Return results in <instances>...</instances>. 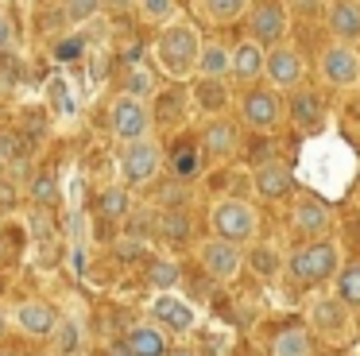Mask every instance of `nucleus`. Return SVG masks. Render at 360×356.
Segmentation results:
<instances>
[{"mask_svg":"<svg viewBox=\"0 0 360 356\" xmlns=\"http://www.w3.org/2000/svg\"><path fill=\"white\" fill-rule=\"evenodd\" d=\"M0 333H4V310H0Z\"/></svg>","mask_w":360,"mask_h":356,"instance_id":"obj_41","label":"nucleus"},{"mask_svg":"<svg viewBox=\"0 0 360 356\" xmlns=\"http://www.w3.org/2000/svg\"><path fill=\"white\" fill-rule=\"evenodd\" d=\"M326 23H329L333 43L356 46L360 43V0H329Z\"/></svg>","mask_w":360,"mask_h":356,"instance_id":"obj_13","label":"nucleus"},{"mask_svg":"<svg viewBox=\"0 0 360 356\" xmlns=\"http://www.w3.org/2000/svg\"><path fill=\"white\" fill-rule=\"evenodd\" d=\"M163 167V151H159L155 139H140V144H128L120 151V174H124L128 186H143L159 174Z\"/></svg>","mask_w":360,"mask_h":356,"instance_id":"obj_9","label":"nucleus"},{"mask_svg":"<svg viewBox=\"0 0 360 356\" xmlns=\"http://www.w3.org/2000/svg\"><path fill=\"white\" fill-rule=\"evenodd\" d=\"M318 74L333 89H356L360 85V51L349 43H329L318 58Z\"/></svg>","mask_w":360,"mask_h":356,"instance_id":"obj_4","label":"nucleus"},{"mask_svg":"<svg viewBox=\"0 0 360 356\" xmlns=\"http://www.w3.org/2000/svg\"><path fill=\"white\" fill-rule=\"evenodd\" d=\"M171 356H198L194 348H171Z\"/></svg>","mask_w":360,"mask_h":356,"instance_id":"obj_40","label":"nucleus"},{"mask_svg":"<svg viewBox=\"0 0 360 356\" xmlns=\"http://www.w3.org/2000/svg\"><path fill=\"white\" fill-rule=\"evenodd\" d=\"M159 229H163L167 236L182 240V236H186V232H190V221H186V217H182V213H179V217L171 213V217H163V224H159Z\"/></svg>","mask_w":360,"mask_h":356,"instance_id":"obj_36","label":"nucleus"},{"mask_svg":"<svg viewBox=\"0 0 360 356\" xmlns=\"http://www.w3.org/2000/svg\"><path fill=\"white\" fill-rule=\"evenodd\" d=\"M290 120L302 132H321L326 128V105L314 89H295L290 93Z\"/></svg>","mask_w":360,"mask_h":356,"instance_id":"obj_16","label":"nucleus"},{"mask_svg":"<svg viewBox=\"0 0 360 356\" xmlns=\"http://www.w3.org/2000/svg\"><path fill=\"white\" fill-rule=\"evenodd\" d=\"M128 352L132 356H171V341H167V329L159 325H132L124 337Z\"/></svg>","mask_w":360,"mask_h":356,"instance_id":"obj_18","label":"nucleus"},{"mask_svg":"<svg viewBox=\"0 0 360 356\" xmlns=\"http://www.w3.org/2000/svg\"><path fill=\"white\" fill-rule=\"evenodd\" d=\"M32 198L39 201V205H51V201L58 198V186H55V178H51V174H39V178H35V182H32Z\"/></svg>","mask_w":360,"mask_h":356,"instance_id":"obj_33","label":"nucleus"},{"mask_svg":"<svg viewBox=\"0 0 360 356\" xmlns=\"http://www.w3.org/2000/svg\"><path fill=\"white\" fill-rule=\"evenodd\" d=\"M202 151L205 159H233L236 155V124L229 116H217L202 128Z\"/></svg>","mask_w":360,"mask_h":356,"instance_id":"obj_15","label":"nucleus"},{"mask_svg":"<svg viewBox=\"0 0 360 356\" xmlns=\"http://www.w3.org/2000/svg\"><path fill=\"white\" fill-rule=\"evenodd\" d=\"M0 174H4V159H0Z\"/></svg>","mask_w":360,"mask_h":356,"instance_id":"obj_42","label":"nucleus"},{"mask_svg":"<svg viewBox=\"0 0 360 356\" xmlns=\"http://www.w3.org/2000/svg\"><path fill=\"white\" fill-rule=\"evenodd\" d=\"M140 15L148 23H159V27H167V23H174L179 20V4L174 0H140Z\"/></svg>","mask_w":360,"mask_h":356,"instance_id":"obj_28","label":"nucleus"},{"mask_svg":"<svg viewBox=\"0 0 360 356\" xmlns=\"http://www.w3.org/2000/svg\"><path fill=\"white\" fill-rule=\"evenodd\" d=\"M295 190V178H290V170L283 167V163H264V167L256 170V193L267 201H279L287 198V193Z\"/></svg>","mask_w":360,"mask_h":356,"instance_id":"obj_19","label":"nucleus"},{"mask_svg":"<svg viewBox=\"0 0 360 356\" xmlns=\"http://www.w3.org/2000/svg\"><path fill=\"white\" fill-rule=\"evenodd\" d=\"M194 97H198V108H202L205 116H213V120H217V116L229 108V101H233V93H229V82H213V77H198V85H194Z\"/></svg>","mask_w":360,"mask_h":356,"instance_id":"obj_21","label":"nucleus"},{"mask_svg":"<svg viewBox=\"0 0 360 356\" xmlns=\"http://www.w3.org/2000/svg\"><path fill=\"white\" fill-rule=\"evenodd\" d=\"M109 124H112V136L120 139V144H140V139H151V113L143 101L136 97H117L112 101V113H109Z\"/></svg>","mask_w":360,"mask_h":356,"instance_id":"obj_5","label":"nucleus"},{"mask_svg":"<svg viewBox=\"0 0 360 356\" xmlns=\"http://www.w3.org/2000/svg\"><path fill=\"white\" fill-rule=\"evenodd\" d=\"M198 260H202V267L210 271L217 283H233V279L240 275V267H244L240 244H233V240H221V236L202 240V244H198Z\"/></svg>","mask_w":360,"mask_h":356,"instance_id":"obj_8","label":"nucleus"},{"mask_svg":"<svg viewBox=\"0 0 360 356\" xmlns=\"http://www.w3.org/2000/svg\"><path fill=\"white\" fill-rule=\"evenodd\" d=\"M333 298L341 302V306H349V310L360 306V263H345V267L337 271V279H333Z\"/></svg>","mask_w":360,"mask_h":356,"instance_id":"obj_22","label":"nucleus"},{"mask_svg":"<svg viewBox=\"0 0 360 356\" xmlns=\"http://www.w3.org/2000/svg\"><path fill=\"white\" fill-rule=\"evenodd\" d=\"M248 267L256 271V275H275V271H279V252H275L271 244H259V248H252V255H248Z\"/></svg>","mask_w":360,"mask_h":356,"instance_id":"obj_31","label":"nucleus"},{"mask_svg":"<svg viewBox=\"0 0 360 356\" xmlns=\"http://www.w3.org/2000/svg\"><path fill=\"white\" fill-rule=\"evenodd\" d=\"M97 209H101V217H109V221H120V217L132 209V198H128L124 186H109V190H101V201H97Z\"/></svg>","mask_w":360,"mask_h":356,"instance_id":"obj_27","label":"nucleus"},{"mask_svg":"<svg viewBox=\"0 0 360 356\" xmlns=\"http://www.w3.org/2000/svg\"><path fill=\"white\" fill-rule=\"evenodd\" d=\"M233 74V51L217 39L202 46V58H198V77H213V82H225Z\"/></svg>","mask_w":360,"mask_h":356,"instance_id":"obj_20","label":"nucleus"},{"mask_svg":"<svg viewBox=\"0 0 360 356\" xmlns=\"http://www.w3.org/2000/svg\"><path fill=\"white\" fill-rule=\"evenodd\" d=\"M179 279H182V271H179V263H174V260H155L148 267V283L155 286L159 294H171L174 286H179Z\"/></svg>","mask_w":360,"mask_h":356,"instance_id":"obj_26","label":"nucleus"},{"mask_svg":"<svg viewBox=\"0 0 360 356\" xmlns=\"http://www.w3.org/2000/svg\"><path fill=\"white\" fill-rule=\"evenodd\" d=\"M198 167H202V163H198V151H194V147H179V151H174V170H179L182 178L198 174Z\"/></svg>","mask_w":360,"mask_h":356,"instance_id":"obj_34","label":"nucleus"},{"mask_svg":"<svg viewBox=\"0 0 360 356\" xmlns=\"http://www.w3.org/2000/svg\"><path fill=\"white\" fill-rule=\"evenodd\" d=\"M287 35V12L279 4H252L248 12V39H256L259 46H283Z\"/></svg>","mask_w":360,"mask_h":356,"instance_id":"obj_10","label":"nucleus"},{"mask_svg":"<svg viewBox=\"0 0 360 356\" xmlns=\"http://www.w3.org/2000/svg\"><path fill=\"white\" fill-rule=\"evenodd\" d=\"M202 31L186 20H174L167 27H159L155 43H151V58L174 82H186V77H198V58H202Z\"/></svg>","mask_w":360,"mask_h":356,"instance_id":"obj_1","label":"nucleus"},{"mask_svg":"<svg viewBox=\"0 0 360 356\" xmlns=\"http://www.w3.org/2000/svg\"><path fill=\"white\" fill-rule=\"evenodd\" d=\"M124 93L136 101L151 97V93H155V74H151L148 66H132V74H128V82H124Z\"/></svg>","mask_w":360,"mask_h":356,"instance_id":"obj_29","label":"nucleus"},{"mask_svg":"<svg viewBox=\"0 0 360 356\" xmlns=\"http://www.w3.org/2000/svg\"><path fill=\"white\" fill-rule=\"evenodd\" d=\"M302 77H306V62L295 46H271L267 51V70H264V82L271 85L275 93H295L302 89Z\"/></svg>","mask_w":360,"mask_h":356,"instance_id":"obj_6","label":"nucleus"},{"mask_svg":"<svg viewBox=\"0 0 360 356\" xmlns=\"http://www.w3.org/2000/svg\"><path fill=\"white\" fill-rule=\"evenodd\" d=\"M295 229L310 240H329V229H333V209L318 198H298L295 201V213H290Z\"/></svg>","mask_w":360,"mask_h":356,"instance_id":"obj_12","label":"nucleus"},{"mask_svg":"<svg viewBox=\"0 0 360 356\" xmlns=\"http://www.w3.org/2000/svg\"><path fill=\"white\" fill-rule=\"evenodd\" d=\"M287 267H290V279H295L298 286H318V283L337 279V271H341L345 263H341V248H337L333 240H310V244L290 252Z\"/></svg>","mask_w":360,"mask_h":356,"instance_id":"obj_2","label":"nucleus"},{"mask_svg":"<svg viewBox=\"0 0 360 356\" xmlns=\"http://www.w3.org/2000/svg\"><path fill=\"white\" fill-rule=\"evenodd\" d=\"M295 4L298 15H306V20H314V15H326L329 12V0H290Z\"/></svg>","mask_w":360,"mask_h":356,"instance_id":"obj_35","label":"nucleus"},{"mask_svg":"<svg viewBox=\"0 0 360 356\" xmlns=\"http://www.w3.org/2000/svg\"><path fill=\"white\" fill-rule=\"evenodd\" d=\"M151 317H155V325L167 333H190L198 325V310L190 306L186 298H179V294H155Z\"/></svg>","mask_w":360,"mask_h":356,"instance_id":"obj_11","label":"nucleus"},{"mask_svg":"<svg viewBox=\"0 0 360 356\" xmlns=\"http://www.w3.org/2000/svg\"><path fill=\"white\" fill-rule=\"evenodd\" d=\"M341 310H349V306H341L337 298L318 302V306H314V325H318L321 333H341L345 325H349V314H341Z\"/></svg>","mask_w":360,"mask_h":356,"instance_id":"obj_25","label":"nucleus"},{"mask_svg":"<svg viewBox=\"0 0 360 356\" xmlns=\"http://www.w3.org/2000/svg\"><path fill=\"white\" fill-rule=\"evenodd\" d=\"M240 120L256 132H271L283 120V101L271 85H252L240 97Z\"/></svg>","mask_w":360,"mask_h":356,"instance_id":"obj_7","label":"nucleus"},{"mask_svg":"<svg viewBox=\"0 0 360 356\" xmlns=\"http://www.w3.org/2000/svg\"><path fill=\"white\" fill-rule=\"evenodd\" d=\"M271 356H310V333L298 329V325H290V329L275 333Z\"/></svg>","mask_w":360,"mask_h":356,"instance_id":"obj_24","label":"nucleus"},{"mask_svg":"<svg viewBox=\"0 0 360 356\" xmlns=\"http://www.w3.org/2000/svg\"><path fill=\"white\" fill-rule=\"evenodd\" d=\"M198 8L213 23H233V20L252 12V0H198Z\"/></svg>","mask_w":360,"mask_h":356,"instance_id":"obj_23","label":"nucleus"},{"mask_svg":"<svg viewBox=\"0 0 360 356\" xmlns=\"http://www.w3.org/2000/svg\"><path fill=\"white\" fill-rule=\"evenodd\" d=\"M140 4V0H105V8H117V12H124V8Z\"/></svg>","mask_w":360,"mask_h":356,"instance_id":"obj_38","label":"nucleus"},{"mask_svg":"<svg viewBox=\"0 0 360 356\" xmlns=\"http://www.w3.org/2000/svg\"><path fill=\"white\" fill-rule=\"evenodd\" d=\"M78 341H82L78 325H74L70 317H63V322H58V329H55V345H58V352H63V356L78 352Z\"/></svg>","mask_w":360,"mask_h":356,"instance_id":"obj_32","label":"nucleus"},{"mask_svg":"<svg viewBox=\"0 0 360 356\" xmlns=\"http://www.w3.org/2000/svg\"><path fill=\"white\" fill-rule=\"evenodd\" d=\"M267 70V46H259L256 39H244V43L233 46V77L236 82L256 85Z\"/></svg>","mask_w":360,"mask_h":356,"instance_id":"obj_14","label":"nucleus"},{"mask_svg":"<svg viewBox=\"0 0 360 356\" xmlns=\"http://www.w3.org/2000/svg\"><path fill=\"white\" fill-rule=\"evenodd\" d=\"M109 356H132V352H128V345L120 341V345H112V348H109Z\"/></svg>","mask_w":360,"mask_h":356,"instance_id":"obj_39","label":"nucleus"},{"mask_svg":"<svg viewBox=\"0 0 360 356\" xmlns=\"http://www.w3.org/2000/svg\"><path fill=\"white\" fill-rule=\"evenodd\" d=\"M8 43H12V23H8V15L0 12V51H4Z\"/></svg>","mask_w":360,"mask_h":356,"instance_id":"obj_37","label":"nucleus"},{"mask_svg":"<svg viewBox=\"0 0 360 356\" xmlns=\"http://www.w3.org/2000/svg\"><path fill=\"white\" fill-rule=\"evenodd\" d=\"M101 8H105V0H66V4H63V15H66V23H74V27H78V23H89V20H94Z\"/></svg>","mask_w":360,"mask_h":356,"instance_id":"obj_30","label":"nucleus"},{"mask_svg":"<svg viewBox=\"0 0 360 356\" xmlns=\"http://www.w3.org/2000/svg\"><path fill=\"white\" fill-rule=\"evenodd\" d=\"M256 224H259L256 209H252L248 201H240V198H225V201H217V205L210 209L213 236L233 240V244H244V240L256 236Z\"/></svg>","mask_w":360,"mask_h":356,"instance_id":"obj_3","label":"nucleus"},{"mask_svg":"<svg viewBox=\"0 0 360 356\" xmlns=\"http://www.w3.org/2000/svg\"><path fill=\"white\" fill-rule=\"evenodd\" d=\"M16 325L24 333H32V337H47V333L58 329V314H55V306L32 298V302H20L16 306Z\"/></svg>","mask_w":360,"mask_h":356,"instance_id":"obj_17","label":"nucleus"}]
</instances>
